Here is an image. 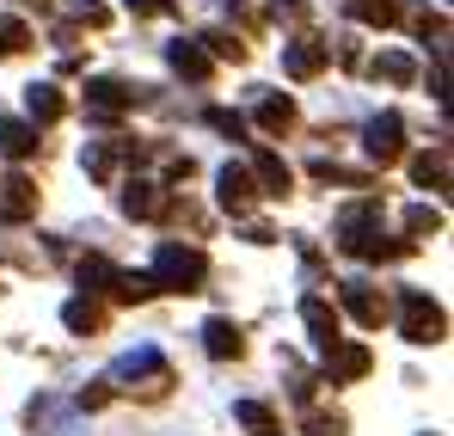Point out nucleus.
Returning <instances> with one entry per match:
<instances>
[{"instance_id":"obj_1","label":"nucleus","mask_w":454,"mask_h":436,"mask_svg":"<svg viewBox=\"0 0 454 436\" xmlns=\"http://www.w3.org/2000/svg\"><path fill=\"white\" fill-rule=\"evenodd\" d=\"M153 283H166V289H197L203 277H209V258L197 252V246H160V258H153Z\"/></svg>"},{"instance_id":"obj_2","label":"nucleus","mask_w":454,"mask_h":436,"mask_svg":"<svg viewBox=\"0 0 454 436\" xmlns=\"http://www.w3.org/2000/svg\"><path fill=\"white\" fill-rule=\"evenodd\" d=\"M405 338L411 345H436L442 338V307L430 295H405Z\"/></svg>"},{"instance_id":"obj_3","label":"nucleus","mask_w":454,"mask_h":436,"mask_svg":"<svg viewBox=\"0 0 454 436\" xmlns=\"http://www.w3.org/2000/svg\"><path fill=\"white\" fill-rule=\"evenodd\" d=\"M301 313H307V326H313V345H319V351L332 357V351L344 345V338H338V313H332V307H325L319 295H307V301H301Z\"/></svg>"},{"instance_id":"obj_4","label":"nucleus","mask_w":454,"mask_h":436,"mask_svg":"<svg viewBox=\"0 0 454 436\" xmlns=\"http://www.w3.org/2000/svg\"><path fill=\"white\" fill-rule=\"evenodd\" d=\"M399 136H405V130H399V117H393V111H387V117H375V123H369V160H380V166H393V160H399Z\"/></svg>"},{"instance_id":"obj_5","label":"nucleus","mask_w":454,"mask_h":436,"mask_svg":"<svg viewBox=\"0 0 454 436\" xmlns=\"http://www.w3.org/2000/svg\"><path fill=\"white\" fill-rule=\"evenodd\" d=\"M252 197H258L252 191V172L246 166H222V210L239 216V210H252Z\"/></svg>"},{"instance_id":"obj_6","label":"nucleus","mask_w":454,"mask_h":436,"mask_svg":"<svg viewBox=\"0 0 454 436\" xmlns=\"http://www.w3.org/2000/svg\"><path fill=\"white\" fill-rule=\"evenodd\" d=\"M283 68L295 74V80H307V74L325 68V50H319L313 37H301V44H289V50H283Z\"/></svg>"},{"instance_id":"obj_7","label":"nucleus","mask_w":454,"mask_h":436,"mask_svg":"<svg viewBox=\"0 0 454 436\" xmlns=\"http://www.w3.org/2000/svg\"><path fill=\"white\" fill-rule=\"evenodd\" d=\"M25 111H31L37 123H56V117H62V92H56V86H31V92H25Z\"/></svg>"},{"instance_id":"obj_8","label":"nucleus","mask_w":454,"mask_h":436,"mask_svg":"<svg viewBox=\"0 0 454 436\" xmlns=\"http://www.w3.org/2000/svg\"><path fill=\"white\" fill-rule=\"evenodd\" d=\"M344 301H350V313H356L363 326H380V301L369 295V283H344Z\"/></svg>"},{"instance_id":"obj_9","label":"nucleus","mask_w":454,"mask_h":436,"mask_svg":"<svg viewBox=\"0 0 454 436\" xmlns=\"http://www.w3.org/2000/svg\"><path fill=\"white\" fill-rule=\"evenodd\" d=\"M172 68L191 74V80H203V74H209V56H203L197 44H184V37H178V44H172Z\"/></svg>"},{"instance_id":"obj_10","label":"nucleus","mask_w":454,"mask_h":436,"mask_svg":"<svg viewBox=\"0 0 454 436\" xmlns=\"http://www.w3.org/2000/svg\"><path fill=\"white\" fill-rule=\"evenodd\" d=\"M123 210H129V216H160V185H148V178L129 185V191H123Z\"/></svg>"},{"instance_id":"obj_11","label":"nucleus","mask_w":454,"mask_h":436,"mask_svg":"<svg viewBox=\"0 0 454 436\" xmlns=\"http://www.w3.org/2000/svg\"><path fill=\"white\" fill-rule=\"evenodd\" d=\"M258 178H264V191H270V197H283V191H289V166H283L277 154H264V147H258Z\"/></svg>"},{"instance_id":"obj_12","label":"nucleus","mask_w":454,"mask_h":436,"mask_svg":"<svg viewBox=\"0 0 454 436\" xmlns=\"http://www.w3.org/2000/svg\"><path fill=\"white\" fill-rule=\"evenodd\" d=\"M411 172H418V185H449V154H442V147H436V154H418Z\"/></svg>"},{"instance_id":"obj_13","label":"nucleus","mask_w":454,"mask_h":436,"mask_svg":"<svg viewBox=\"0 0 454 436\" xmlns=\"http://www.w3.org/2000/svg\"><path fill=\"white\" fill-rule=\"evenodd\" d=\"M203 338H209V351H215V357H239V332H233L227 320H209V326H203Z\"/></svg>"},{"instance_id":"obj_14","label":"nucleus","mask_w":454,"mask_h":436,"mask_svg":"<svg viewBox=\"0 0 454 436\" xmlns=\"http://www.w3.org/2000/svg\"><path fill=\"white\" fill-rule=\"evenodd\" d=\"M0 191H6V197H0V210H6V216H31V203H37V197H31V185H25V178H6Z\"/></svg>"},{"instance_id":"obj_15","label":"nucleus","mask_w":454,"mask_h":436,"mask_svg":"<svg viewBox=\"0 0 454 436\" xmlns=\"http://www.w3.org/2000/svg\"><path fill=\"white\" fill-rule=\"evenodd\" d=\"M233 418H239L246 431H258V436H277V418H270L264 406H252V400H246V406H233Z\"/></svg>"},{"instance_id":"obj_16","label":"nucleus","mask_w":454,"mask_h":436,"mask_svg":"<svg viewBox=\"0 0 454 436\" xmlns=\"http://www.w3.org/2000/svg\"><path fill=\"white\" fill-rule=\"evenodd\" d=\"M0 147H6V154H19V160H25V154H31V147H37V136H31V130H25V123H0Z\"/></svg>"},{"instance_id":"obj_17","label":"nucleus","mask_w":454,"mask_h":436,"mask_svg":"<svg viewBox=\"0 0 454 436\" xmlns=\"http://www.w3.org/2000/svg\"><path fill=\"white\" fill-rule=\"evenodd\" d=\"M332 369L338 375H369V351L363 345H344V351H332Z\"/></svg>"},{"instance_id":"obj_18","label":"nucleus","mask_w":454,"mask_h":436,"mask_svg":"<svg viewBox=\"0 0 454 436\" xmlns=\"http://www.w3.org/2000/svg\"><path fill=\"white\" fill-rule=\"evenodd\" d=\"M289 117H295L289 99H264V105H258V123H264V130H289Z\"/></svg>"},{"instance_id":"obj_19","label":"nucleus","mask_w":454,"mask_h":436,"mask_svg":"<svg viewBox=\"0 0 454 436\" xmlns=\"http://www.w3.org/2000/svg\"><path fill=\"white\" fill-rule=\"evenodd\" d=\"M25 50V25L19 19H0V56H19Z\"/></svg>"},{"instance_id":"obj_20","label":"nucleus","mask_w":454,"mask_h":436,"mask_svg":"<svg viewBox=\"0 0 454 436\" xmlns=\"http://www.w3.org/2000/svg\"><path fill=\"white\" fill-rule=\"evenodd\" d=\"M375 74H380V80H399V86H405V80H411V56H380Z\"/></svg>"},{"instance_id":"obj_21","label":"nucleus","mask_w":454,"mask_h":436,"mask_svg":"<svg viewBox=\"0 0 454 436\" xmlns=\"http://www.w3.org/2000/svg\"><path fill=\"white\" fill-rule=\"evenodd\" d=\"M68 326H74V332H92V326H98V307H92V301H68Z\"/></svg>"},{"instance_id":"obj_22","label":"nucleus","mask_w":454,"mask_h":436,"mask_svg":"<svg viewBox=\"0 0 454 436\" xmlns=\"http://www.w3.org/2000/svg\"><path fill=\"white\" fill-rule=\"evenodd\" d=\"M405 227H411V234H436V227H442V216L418 203V210H405Z\"/></svg>"},{"instance_id":"obj_23","label":"nucleus","mask_w":454,"mask_h":436,"mask_svg":"<svg viewBox=\"0 0 454 436\" xmlns=\"http://www.w3.org/2000/svg\"><path fill=\"white\" fill-rule=\"evenodd\" d=\"M356 12H363L369 25H393V0H356Z\"/></svg>"},{"instance_id":"obj_24","label":"nucleus","mask_w":454,"mask_h":436,"mask_svg":"<svg viewBox=\"0 0 454 436\" xmlns=\"http://www.w3.org/2000/svg\"><path fill=\"white\" fill-rule=\"evenodd\" d=\"M307 431H313V436H344V418H325V412H313V418H307Z\"/></svg>"},{"instance_id":"obj_25","label":"nucleus","mask_w":454,"mask_h":436,"mask_svg":"<svg viewBox=\"0 0 454 436\" xmlns=\"http://www.w3.org/2000/svg\"><path fill=\"white\" fill-rule=\"evenodd\" d=\"M74 19H86V25H105V19H111V12H105V6H98V0H74Z\"/></svg>"},{"instance_id":"obj_26","label":"nucleus","mask_w":454,"mask_h":436,"mask_svg":"<svg viewBox=\"0 0 454 436\" xmlns=\"http://www.w3.org/2000/svg\"><path fill=\"white\" fill-rule=\"evenodd\" d=\"M209 123H215V130H222V136H233V142H239V136H246V123H239V117H233V111H215V117H209Z\"/></svg>"},{"instance_id":"obj_27","label":"nucleus","mask_w":454,"mask_h":436,"mask_svg":"<svg viewBox=\"0 0 454 436\" xmlns=\"http://www.w3.org/2000/svg\"><path fill=\"white\" fill-rule=\"evenodd\" d=\"M136 12H166V0H129Z\"/></svg>"}]
</instances>
